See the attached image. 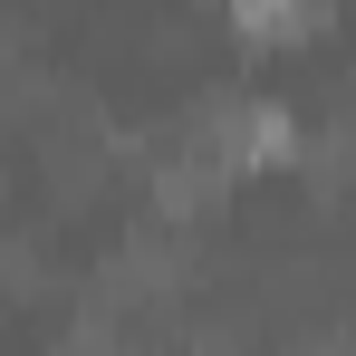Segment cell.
Segmentation results:
<instances>
[{"instance_id":"cell-2","label":"cell","mask_w":356,"mask_h":356,"mask_svg":"<svg viewBox=\"0 0 356 356\" xmlns=\"http://www.w3.org/2000/svg\"><path fill=\"white\" fill-rule=\"evenodd\" d=\"M232 29L241 39H308V29H318V10H308V0H250V10H232Z\"/></svg>"},{"instance_id":"cell-1","label":"cell","mask_w":356,"mask_h":356,"mask_svg":"<svg viewBox=\"0 0 356 356\" xmlns=\"http://www.w3.org/2000/svg\"><path fill=\"white\" fill-rule=\"evenodd\" d=\"M193 154H212L222 174L232 164H298V116L270 106V97H202L193 125H183Z\"/></svg>"}]
</instances>
